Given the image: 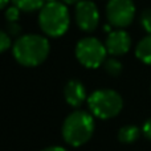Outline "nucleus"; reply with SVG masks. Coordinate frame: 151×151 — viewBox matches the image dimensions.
<instances>
[{
    "label": "nucleus",
    "mask_w": 151,
    "mask_h": 151,
    "mask_svg": "<svg viewBox=\"0 0 151 151\" xmlns=\"http://www.w3.org/2000/svg\"><path fill=\"white\" fill-rule=\"evenodd\" d=\"M8 1H9V0H0V5H1V8H3V9H4V8L7 7Z\"/></svg>",
    "instance_id": "obj_21"
},
{
    "label": "nucleus",
    "mask_w": 151,
    "mask_h": 151,
    "mask_svg": "<svg viewBox=\"0 0 151 151\" xmlns=\"http://www.w3.org/2000/svg\"><path fill=\"white\" fill-rule=\"evenodd\" d=\"M7 31L9 32L11 36H17L21 31V27L17 24V21H11L7 24Z\"/></svg>",
    "instance_id": "obj_17"
},
{
    "label": "nucleus",
    "mask_w": 151,
    "mask_h": 151,
    "mask_svg": "<svg viewBox=\"0 0 151 151\" xmlns=\"http://www.w3.org/2000/svg\"><path fill=\"white\" fill-rule=\"evenodd\" d=\"M39 24L45 35L50 37H60L68 31L70 17L69 11L63 3L50 1L40 9Z\"/></svg>",
    "instance_id": "obj_3"
},
{
    "label": "nucleus",
    "mask_w": 151,
    "mask_h": 151,
    "mask_svg": "<svg viewBox=\"0 0 151 151\" xmlns=\"http://www.w3.org/2000/svg\"><path fill=\"white\" fill-rule=\"evenodd\" d=\"M142 134L145 135V138L151 141V118H149V119L143 123V126H142Z\"/></svg>",
    "instance_id": "obj_18"
},
{
    "label": "nucleus",
    "mask_w": 151,
    "mask_h": 151,
    "mask_svg": "<svg viewBox=\"0 0 151 151\" xmlns=\"http://www.w3.org/2000/svg\"><path fill=\"white\" fill-rule=\"evenodd\" d=\"M141 135V130L134 125H126L119 129L118 131V141L123 145H131L137 142Z\"/></svg>",
    "instance_id": "obj_10"
},
{
    "label": "nucleus",
    "mask_w": 151,
    "mask_h": 151,
    "mask_svg": "<svg viewBox=\"0 0 151 151\" xmlns=\"http://www.w3.org/2000/svg\"><path fill=\"white\" fill-rule=\"evenodd\" d=\"M93 114L83 110H74L65 118L63 123V138L68 145L80 147L88 143L94 133Z\"/></svg>",
    "instance_id": "obj_2"
},
{
    "label": "nucleus",
    "mask_w": 151,
    "mask_h": 151,
    "mask_svg": "<svg viewBox=\"0 0 151 151\" xmlns=\"http://www.w3.org/2000/svg\"><path fill=\"white\" fill-rule=\"evenodd\" d=\"M135 55L142 63L151 65V35L146 36L139 41L135 49Z\"/></svg>",
    "instance_id": "obj_11"
},
{
    "label": "nucleus",
    "mask_w": 151,
    "mask_h": 151,
    "mask_svg": "<svg viewBox=\"0 0 151 151\" xmlns=\"http://www.w3.org/2000/svg\"><path fill=\"white\" fill-rule=\"evenodd\" d=\"M106 47L94 37H85L76 45V57L85 68L96 69L105 63Z\"/></svg>",
    "instance_id": "obj_5"
},
{
    "label": "nucleus",
    "mask_w": 151,
    "mask_h": 151,
    "mask_svg": "<svg viewBox=\"0 0 151 151\" xmlns=\"http://www.w3.org/2000/svg\"><path fill=\"white\" fill-rule=\"evenodd\" d=\"M19 16H20V9H19L16 5H12V7L7 8V11H5V19L8 20V23H11V21H17Z\"/></svg>",
    "instance_id": "obj_15"
},
{
    "label": "nucleus",
    "mask_w": 151,
    "mask_h": 151,
    "mask_svg": "<svg viewBox=\"0 0 151 151\" xmlns=\"http://www.w3.org/2000/svg\"><path fill=\"white\" fill-rule=\"evenodd\" d=\"M9 47H11V37L8 36L5 31H1V33H0V50L5 52Z\"/></svg>",
    "instance_id": "obj_16"
},
{
    "label": "nucleus",
    "mask_w": 151,
    "mask_h": 151,
    "mask_svg": "<svg viewBox=\"0 0 151 151\" xmlns=\"http://www.w3.org/2000/svg\"><path fill=\"white\" fill-rule=\"evenodd\" d=\"M64 97L72 107H80L86 99V89L78 80H70L64 88Z\"/></svg>",
    "instance_id": "obj_9"
},
{
    "label": "nucleus",
    "mask_w": 151,
    "mask_h": 151,
    "mask_svg": "<svg viewBox=\"0 0 151 151\" xmlns=\"http://www.w3.org/2000/svg\"><path fill=\"white\" fill-rule=\"evenodd\" d=\"M106 16L110 25L125 28L130 25L135 17V5L133 0H109Z\"/></svg>",
    "instance_id": "obj_6"
},
{
    "label": "nucleus",
    "mask_w": 151,
    "mask_h": 151,
    "mask_svg": "<svg viewBox=\"0 0 151 151\" xmlns=\"http://www.w3.org/2000/svg\"><path fill=\"white\" fill-rule=\"evenodd\" d=\"M49 41L39 35H25L13 44V56L24 66H37L44 63L49 55Z\"/></svg>",
    "instance_id": "obj_1"
},
{
    "label": "nucleus",
    "mask_w": 151,
    "mask_h": 151,
    "mask_svg": "<svg viewBox=\"0 0 151 151\" xmlns=\"http://www.w3.org/2000/svg\"><path fill=\"white\" fill-rule=\"evenodd\" d=\"M41 151H68L64 147H60V146H50V147H47V149L41 150Z\"/></svg>",
    "instance_id": "obj_19"
},
{
    "label": "nucleus",
    "mask_w": 151,
    "mask_h": 151,
    "mask_svg": "<svg viewBox=\"0 0 151 151\" xmlns=\"http://www.w3.org/2000/svg\"><path fill=\"white\" fill-rule=\"evenodd\" d=\"M76 23L82 31L93 32L97 28L99 21L98 8L90 0H82L76 5L74 11Z\"/></svg>",
    "instance_id": "obj_7"
},
{
    "label": "nucleus",
    "mask_w": 151,
    "mask_h": 151,
    "mask_svg": "<svg viewBox=\"0 0 151 151\" xmlns=\"http://www.w3.org/2000/svg\"><path fill=\"white\" fill-rule=\"evenodd\" d=\"M64 1H65L66 4H78V3L82 1V0H64Z\"/></svg>",
    "instance_id": "obj_20"
},
{
    "label": "nucleus",
    "mask_w": 151,
    "mask_h": 151,
    "mask_svg": "<svg viewBox=\"0 0 151 151\" xmlns=\"http://www.w3.org/2000/svg\"><path fill=\"white\" fill-rule=\"evenodd\" d=\"M89 110L99 119H111L117 117L123 107V99L115 90L99 89L89 96Z\"/></svg>",
    "instance_id": "obj_4"
},
{
    "label": "nucleus",
    "mask_w": 151,
    "mask_h": 151,
    "mask_svg": "<svg viewBox=\"0 0 151 151\" xmlns=\"http://www.w3.org/2000/svg\"><path fill=\"white\" fill-rule=\"evenodd\" d=\"M131 45V39L125 31H113L109 32V36L106 39L107 52L113 56H122L129 52Z\"/></svg>",
    "instance_id": "obj_8"
},
{
    "label": "nucleus",
    "mask_w": 151,
    "mask_h": 151,
    "mask_svg": "<svg viewBox=\"0 0 151 151\" xmlns=\"http://www.w3.org/2000/svg\"><path fill=\"white\" fill-rule=\"evenodd\" d=\"M104 68L110 76L117 77V76H119L122 73L123 66H122V64H121V61L115 60V58H109V60H106L104 63Z\"/></svg>",
    "instance_id": "obj_13"
},
{
    "label": "nucleus",
    "mask_w": 151,
    "mask_h": 151,
    "mask_svg": "<svg viewBox=\"0 0 151 151\" xmlns=\"http://www.w3.org/2000/svg\"><path fill=\"white\" fill-rule=\"evenodd\" d=\"M13 5L19 8V9L24 11V12H32L36 9H41L47 1L45 0H12Z\"/></svg>",
    "instance_id": "obj_12"
},
{
    "label": "nucleus",
    "mask_w": 151,
    "mask_h": 151,
    "mask_svg": "<svg viewBox=\"0 0 151 151\" xmlns=\"http://www.w3.org/2000/svg\"><path fill=\"white\" fill-rule=\"evenodd\" d=\"M141 25L151 35V9H145L141 13Z\"/></svg>",
    "instance_id": "obj_14"
}]
</instances>
